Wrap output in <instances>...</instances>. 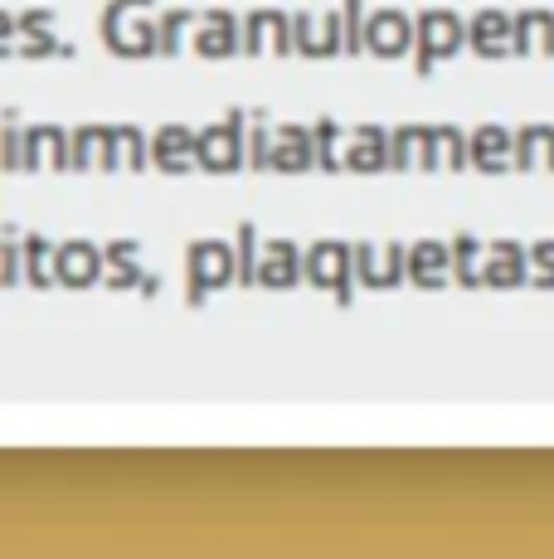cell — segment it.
<instances>
[{
	"label": "cell",
	"instance_id": "obj_1",
	"mask_svg": "<svg viewBox=\"0 0 554 559\" xmlns=\"http://www.w3.org/2000/svg\"><path fill=\"white\" fill-rule=\"evenodd\" d=\"M419 39H423V49L447 53L457 39H462V25H457L453 10H429V15H423V25H419Z\"/></svg>",
	"mask_w": 554,
	"mask_h": 559
},
{
	"label": "cell",
	"instance_id": "obj_2",
	"mask_svg": "<svg viewBox=\"0 0 554 559\" xmlns=\"http://www.w3.org/2000/svg\"><path fill=\"white\" fill-rule=\"evenodd\" d=\"M59 273L69 277V283H88V277L98 273V253H93L88 243H63L59 249Z\"/></svg>",
	"mask_w": 554,
	"mask_h": 559
},
{
	"label": "cell",
	"instance_id": "obj_3",
	"mask_svg": "<svg viewBox=\"0 0 554 559\" xmlns=\"http://www.w3.org/2000/svg\"><path fill=\"white\" fill-rule=\"evenodd\" d=\"M370 45H375L380 53H399L404 45H409V25H404L394 10H385V15H375V25H370Z\"/></svg>",
	"mask_w": 554,
	"mask_h": 559
}]
</instances>
